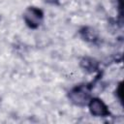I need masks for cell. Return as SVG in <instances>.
<instances>
[{"instance_id": "cell-1", "label": "cell", "mask_w": 124, "mask_h": 124, "mask_svg": "<svg viewBox=\"0 0 124 124\" xmlns=\"http://www.w3.org/2000/svg\"><path fill=\"white\" fill-rule=\"evenodd\" d=\"M70 101L78 106V107H84L87 106L89 100L91 99V86L87 83L78 84L73 87L68 94Z\"/></svg>"}, {"instance_id": "cell-2", "label": "cell", "mask_w": 124, "mask_h": 124, "mask_svg": "<svg viewBox=\"0 0 124 124\" xmlns=\"http://www.w3.org/2000/svg\"><path fill=\"white\" fill-rule=\"evenodd\" d=\"M22 17L25 24L29 28L36 29L41 25L44 19V12L37 7L30 6L26 8V10L24 11Z\"/></svg>"}, {"instance_id": "cell-3", "label": "cell", "mask_w": 124, "mask_h": 124, "mask_svg": "<svg viewBox=\"0 0 124 124\" xmlns=\"http://www.w3.org/2000/svg\"><path fill=\"white\" fill-rule=\"evenodd\" d=\"M90 113L95 117H107L110 114L108 106L103 100L96 97H91L87 104Z\"/></svg>"}, {"instance_id": "cell-4", "label": "cell", "mask_w": 124, "mask_h": 124, "mask_svg": "<svg viewBox=\"0 0 124 124\" xmlns=\"http://www.w3.org/2000/svg\"><path fill=\"white\" fill-rule=\"evenodd\" d=\"M79 34L84 41L89 43H94L98 40V32L93 27H89V26L82 27L79 31Z\"/></svg>"}, {"instance_id": "cell-5", "label": "cell", "mask_w": 124, "mask_h": 124, "mask_svg": "<svg viewBox=\"0 0 124 124\" xmlns=\"http://www.w3.org/2000/svg\"><path fill=\"white\" fill-rule=\"evenodd\" d=\"M80 67L86 72H94L98 68V62L91 57H83L80 60Z\"/></svg>"}, {"instance_id": "cell-6", "label": "cell", "mask_w": 124, "mask_h": 124, "mask_svg": "<svg viewBox=\"0 0 124 124\" xmlns=\"http://www.w3.org/2000/svg\"><path fill=\"white\" fill-rule=\"evenodd\" d=\"M45 1L48 4H57V2H58V0H45Z\"/></svg>"}]
</instances>
